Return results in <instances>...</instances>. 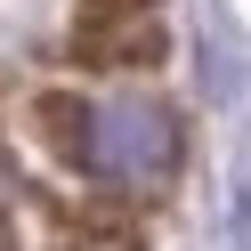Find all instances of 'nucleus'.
Returning <instances> with one entry per match:
<instances>
[{"label":"nucleus","instance_id":"obj_1","mask_svg":"<svg viewBox=\"0 0 251 251\" xmlns=\"http://www.w3.org/2000/svg\"><path fill=\"white\" fill-rule=\"evenodd\" d=\"M170 162H178V130H170L162 105L122 98V105L98 114V130H89V170H105V178H122V186H154V178H170Z\"/></svg>","mask_w":251,"mask_h":251},{"label":"nucleus","instance_id":"obj_2","mask_svg":"<svg viewBox=\"0 0 251 251\" xmlns=\"http://www.w3.org/2000/svg\"><path fill=\"white\" fill-rule=\"evenodd\" d=\"M154 41H162V25H154V0H89V8H81V49L114 57V65L154 57Z\"/></svg>","mask_w":251,"mask_h":251},{"label":"nucleus","instance_id":"obj_3","mask_svg":"<svg viewBox=\"0 0 251 251\" xmlns=\"http://www.w3.org/2000/svg\"><path fill=\"white\" fill-rule=\"evenodd\" d=\"M33 122H49V146L73 154V162H89V130H98V114H89L81 98H65V89H49V98H33Z\"/></svg>","mask_w":251,"mask_h":251}]
</instances>
